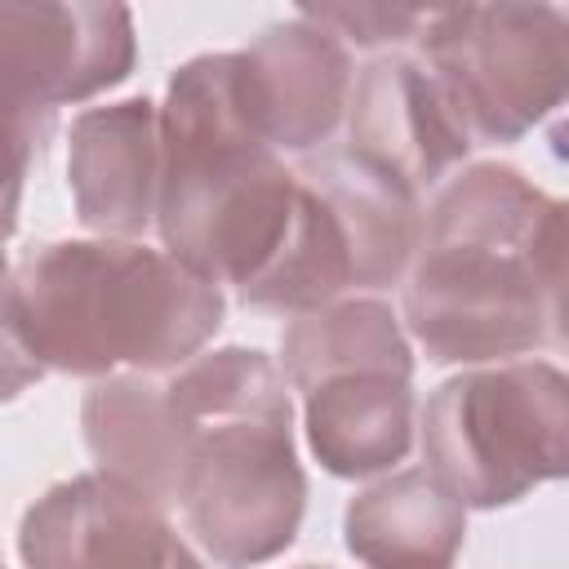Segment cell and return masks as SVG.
I'll list each match as a JSON object with an SVG mask.
<instances>
[{"instance_id": "cell-18", "label": "cell", "mask_w": 569, "mask_h": 569, "mask_svg": "<svg viewBox=\"0 0 569 569\" xmlns=\"http://www.w3.org/2000/svg\"><path fill=\"white\" fill-rule=\"evenodd\" d=\"M40 378H44V369L27 356V347L18 342V333H13V325H9V316L0 307V405L13 400V396H22Z\"/></svg>"}, {"instance_id": "cell-11", "label": "cell", "mask_w": 569, "mask_h": 569, "mask_svg": "<svg viewBox=\"0 0 569 569\" xmlns=\"http://www.w3.org/2000/svg\"><path fill=\"white\" fill-rule=\"evenodd\" d=\"M67 182L76 218L102 240H138L156 227L160 120L151 98L89 107L67 133Z\"/></svg>"}, {"instance_id": "cell-21", "label": "cell", "mask_w": 569, "mask_h": 569, "mask_svg": "<svg viewBox=\"0 0 569 569\" xmlns=\"http://www.w3.org/2000/svg\"><path fill=\"white\" fill-rule=\"evenodd\" d=\"M0 569H4V565H0Z\"/></svg>"}, {"instance_id": "cell-10", "label": "cell", "mask_w": 569, "mask_h": 569, "mask_svg": "<svg viewBox=\"0 0 569 569\" xmlns=\"http://www.w3.org/2000/svg\"><path fill=\"white\" fill-rule=\"evenodd\" d=\"M347 151L400 182L422 200L453 164L467 160L471 138L449 107L436 76L405 53L369 58L351 76L347 98Z\"/></svg>"}, {"instance_id": "cell-13", "label": "cell", "mask_w": 569, "mask_h": 569, "mask_svg": "<svg viewBox=\"0 0 569 569\" xmlns=\"http://www.w3.org/2000/svg\"><path fill=\"white\" fill-rule=\"evenodd\" d=\"M293 169L333 209L356 262V289L400 284L418 249L422 200L347 147H320L316 156H302Z\"/></svg>"}, {"instance_id": "cell-3", "label": "cell", "mask_w": 569, "mask_h": 569, "mask_svg": "<svg viewBox=\"0 0 569 569\" xmlns=\"http://www.w3.org/2000/svg\"><path fill=\"white\" fill-rule=\"evenodd\" d=\"M178 422L173 507L218 569H253L293 547L307 476L284 373L258 347L200 351L160 373Z\"/></svg>"}, {"instance_id": "cell-9", "label": "cell", "mask_w": 569, "mask_h": 569, "mask_svg": "<svg viewBox=\"0 0 569 569\" xmlns=\"http://www.w3.org/2000/svg\"><path fill=\"white\" fill-rule=\"evenodd\" d=\"M240 102L253 133L280 156H311L320 151L347 116L351 98V53L347 44L307 22H271L236 53Z\"/></svg>"}, {"instance_id": "cell-14", "label": "cell", "mask_w": 569, "mask_h": 569, "mask_svg": "<svg viewBox=\"0 0 569 569\" xmlns=\"http://www.w3.org/2000/svg\"><path fill=\"white\" fill-rule=\"evenodd\" d=\"M462 538L467 507L427 467L360 489L342 511V542L365 569H453Z\"/></svg>"}, {"instance_id": "cell-2", "label": "cell", "mask_w": 569, "mask_h": 569, "mask_svg": "<svg viewBox=\"0 0 569 569\" xmlns=\"http://www.w3.org/2000/svg\"><path fill=\"white\" fill-rule=\"evenodd\" d=\"M156 120V231L164 253L253 307L298 240L307 196L298 173L253 133L240 102L236 53L182 62L169 76Z\"/></svg>"}, {"instance_id": "cell-15", "label": "cell", "mask_w": 569, "mask_h": 569, "mask_svg": "<svg viewBox=\"0 0 569 569\" xmlns=\"http://www.w3.org/2000/svg\"><path fill=\"white\" fill-rule=\"evenodd\" d=\"M280 360L293 391L351 369H387L413 378V347L396 311L378 298H338L293 316L280 333Z\"/></svg>"}, {"instance_id": "cell-8", "label": "cell", "mask_w": 569, "mask_h": 569, "mask_svg": "<svg viewBox=\"0 0 569 569\" xmlns=\"http://www.w3.org/2000/svg\"><path fill=\"white\" fill-rule=\"evenodd\" d=\"M138 62L133 13L89 0H0V80L58 111L129 80Z\"/></svg>"}, {"instance_id": "cell-19", "label": "cell", "mask_w": 569, "mask_h": 569, "mask_svg": "<svg viewBox=\"0 0 569 569\" xmlns=\"http://www.w3.org/2000/svg\"><path fill=\"white\" fill-rule=\"evenodd\" d=\"M18 200L22 196H0V298H4V284H9V258H4V249H9V236L18 227Z\"/></svg>"}, {"instance_id": "cell-4", "label": "cell", "mask_w": 569, "mask_h": 569, "mask_svg": "<svg viewBox=\"0 0 569 569\" xmlns=\"http://www.w3.org/2000/svg\"><path fill=\"white\" fill-rule=\"evenodd\" d=\"M40 369L76 378L173 373L222 329L227 298L142 240H49L0 298Z\"/></svg>"}, {"instance_id": "cell-5", "label": "cell", "mask_w": 569, "mask_h": 569, "mask_svg": "<svg viewBox=\"0 0 569 569\" xmlns=\"http://www.w3.org/2000/svg\"><path fill=\"white\" fill-rule=\"evenodd\" d=\"M422 462L462 507H511L569 471V378L507 360L440 382L422 409Z\"/></svg>"}, {"instance_id": "cell-7", "label": "cell", "mask_w": 569, "mask_h": 569, "mask_svg": "<svg viewBox=\"0 0 569 569\" xmlns=\"http://www.w3.org/2000/svg\"><path fill=\"white\" fill-rule=\"evenodd\" d=\"M18 556L27 569H204L164 507L107 471L44 489L18 525Z\"/></svg>"}, {"instance_id": "cell-12", "label": "cell", "mask_w": 569, "mask_h": 569, "mask_svg": "<svg viewBox=\"0 0 569 569\" xmlns=\"http://www.w3.org/2000/svg\"><path fill=\"white\" fill-rule=\"evenodd\" d=\"M307 445L329 476L365 480L391 471L413 449V378L351 369L302 391Z\"/></svg>"}, {"instance_id": "cell-1", "label": "cell", "mask_w": 569, "mask_h": 569, "mask_svg": "<svg viewBox=\"0 0 569 569\" xmlns=\"http://www.w3.org/2000/svg\"><path fill=\"white\" fill-rule=\"evenodd\" d=\"M565 200L516 164H467L422 213L405 329L436 365H507L565 338Z\"/></svg>"}, {"instance_id": "cell-17", "label": "cell", "mask_w": 569, "mask_h": 569, "mask_svg": "<svg viewBox=\"0 0 569 569\" xmlns=\"http://www.w3.org/2000/svg\"><path fill=\"white\" fill-rule=\"evenodd\" d=\"M298 18L333 31L342 44L378 49V44L418 40L427 9H418V4H302Z\"/></svg>"}, {"instance_id": "cell-20", "label": "cell", "mask_w": 569, "mask_h": 569, "mask_svg": "<svg viewBox=\"0 0 569 569\" xmlns=\"http://www.w3.org/2000/svg\"><path fill=\"white\" fill-rule=\"evenodd\" d=\"M302 569H329V565H302Z\"/></svg>"}, {"instance_id": "cell-6", "label": "cell", "mask_w": 569, "mask_h": 569, "mask_svg": "<svg viewBox=\"0 0 569 569\" xmlns=\"http://www.w3.org/2000/svg\"><path fill=\"white\" fill-rule=\"evenodd\" d=\"M418 44L471 147L520 142L565 102L569 18L556 4L427 9Z\"/></svg>"}, {"instance_id": "cell-16", "label": "cell", "mask_w": 569, "mask_h": 569, "mask_svg": "<svg viewBox=\"0 0 569 569\" xmlns=\"http://www.w3.org/2000/svg\"><path fill=\"white\" fill-rule=\"evenodd\" d=\"M53 120L58 111L31 102L9 80H0V196H22L31 164L53 138Z\"/></svg>"}]
</instances>
